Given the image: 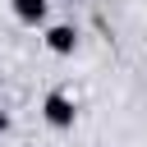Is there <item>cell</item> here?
I'll use <instances>...</instances> for the list:
<instances>
[{
    "label": "cell",
    "instance_id": "obj_3",
    "mask_svg": "<svg viewBox=\"0 0 147 147\" xmlns=\"http://www.w3.org/2000/svg\"><path fill=\"white\" fill-rule=\"evenodd\" d=\"M46 41H51V51H60V55H69L78 37H74V28H51V32H46Z\"/></svg>",
    "mask_w": 147,
    "mask_h": 147
},
{
    "label": "cell",
    "instance_id": "obj_2",
    "mask_svg": "<svg viewBox=\"0 0 147 147\" xmlns=\"http://www.w3.org/2000/svg\"><path fill=\"white\" fill-rule=\"evenodd\" d=\"M14 14L23 23H41L46 18V0H14Z\"/></svg>",
    "mask_w": 147,
    "mask_h": 147
},
{
    "label": "cell",
    "instance_id": "obj_4",
    "mask_svg": "<svg viewBox=\"0 0 147 147\" xmlns=\"http://www.w3.org/2000/svg\"><path fill=\"white\" fill-rule=\"evenodd\" d=\"M5 124H9V119H5V115H0V129H5Z\"/></svg>",
    "mask_w": 147,
    "mask_h": 147
},
{
    "label": "cell",
    "instance_id": "obj_1",
    "mask_svg": "<svg viewBox=\"0 0 147 147\" xmlns=\"http://www.w3.org/2000/svg\"><path fill=\"white\" fill-rule=\"evenodd\" d=\"M46 119H51L55 129H69V124H74V101H69L64 92H51V96H46Z\"/></svg>",
    "mask_w": 147,
    "mask_h": 147
}]
</instances>
